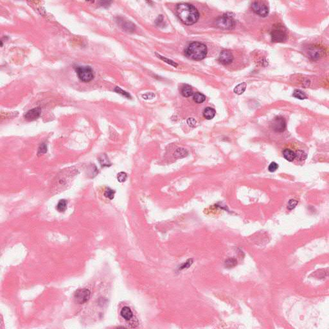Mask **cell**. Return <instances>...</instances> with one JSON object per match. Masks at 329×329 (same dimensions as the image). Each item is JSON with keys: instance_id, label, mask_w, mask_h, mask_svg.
<instances>
[{"instance_id": "cell-1", "label": "cell", "mask_w": 329, "mask_h": 329, "mask_svg": "<svg viewBox=\"0 0 329 329\" xmlns=\"http://www.w3.org/2000/svg\"><path fill=\"white\" fill-rule=\"evenodd\" d=\"M176 11L180 20L186 25L195 23L199 18V13L197 8L188 3L178 4L176 7Z\"/></svg>"}, {"instance_id": "cell-2", "label": "cell", "mask_w": 329, "mask_h": 329, "mask_svg": "<svg viewBox=\"0 0 329 329\" xmlns=\"http://www.w3.org/2000/svg\"><path fill=\"white\" fill-rule=\"evenodd\" d=\"M207 51L208 49L205 44L199 42H193L186 48L185 53L188 58L200 61L205 58Z\"/></svg>"}, {"instance_id": "cell-3", "label": "cell", "mask_w": 329, "mask_h": 329, "mask_svg": "<svg viewBox=\"0 0 329 329\" xmlns=\"http://www.w3.org/2000/svg\"><path fill=\"white\" fill-rule=\"evenodd\" d=\"M271 41L273 43H282L287 39V34L286 28L281 25H274L271 32Z\"/></svg>"}, {"instance_id": "cell-4", "label": "cell", "mask_w": 329, "mask_h": 329, "mask_svg": "<svg viewBox=\"0 0 329 329\" xmlns=\"http://www.w3.org/2000/svg\"><path fill=\"white\" fill-rule=\"evenodd\" d=\"M75 71L79 79L81 81L88 82L94 78V72L93 69L89 66H79L75 68Z\"/></svg>"}, {"instance_id": "cell-5", "label": "cell", "mask_w": 329, "mask_h": 329, "mask_svg": "<svg viewBox=\"0 0 329 329\" xmlns=\"http://www.w3.org/2000/svg\"><path fill=\"white\" fill-rule=\"evenodd\" d=\"M216 25L221 29L231 30L235 27V22L232 16L224 15L216 20Z\"/></svg>"}, {"instance_id": "cell-6", "label": "cell", "mask_w": 329, "mask_h": 329, "mask_svg": "<svg viewBox=\"0 0 329 329\" xmlns=\"http://www.w3.org/2000/svg\"><path fill=\"white\" fill-rule=\"evenodd\" d=\"M91 292L87 289H79L75 291L74 294V299L76 303L79 304H84L90 299Z\"/></svg>"}, {"instance_id": "cell-7", "label": "cell", "mask_w": 329, "mask_h": 329, "mask_svg": "<svg viewBox=\"0 0 329 329\" xmlns=\"http://www.w3.org/2000/svg\"><path fill=\"white\" fill-rule=\"evenodd\" d=\"M272 129L277 132H283L286 129V120L282 117L274 118L270 124Z\"/></svg>"}, {"instance_id": "cell-8", "label": "cell", "mask_w": 329, "mask_h": 329, "mask_svg": "<svg viewBox=\"0 0 329 329\" xmlns=\"http://www.w3.org/2000/svg\"><path fill=\"white\" fill-rule=\"evenodd\" d=\"M251 8L255 14L260 17H265L269 13V8L265 4L262 2L255 1L252 3Z\"/></svg>"}, {"instance_id": "cell-9", "label": "cell", "mask_w": 329, "mask_h": 329, "mask_svg": "<svg viewBox=\"0 0 329 329\" xmlns=\"http://www.w3.org/2000/svg\"><path fill=\"white\" fill-rule=\"evenodd\" d=\"M324 54L325 51L323 49L318 46L310 47L308 51V55L313 60H318L322 57Z\"/></svg>"}, {"instance_id": "cell-10", "label": "cell", "mask_w": 329, "mask_h": 329, "mask_svg": "<svg viewBox=\"0 0 329 329\" xmlns=\"http://www.w3.org/2000/svg\"><path fill=\"white\" fill-rule=\"evenodd\" d=\"M41 112V109L39 107L30 109L25 114V118L28 121H34L40 117Z\"/></svg>"}, {"instance_id": "cell-11", "label": "cell", "mask_w": 329, "mask_h": 329, "mask_svg": "<svg viewBox=\"0 0 329 329\" xmlns=\"http://www.w3.org/2000/svg\"><path fill=\"white\" fill-rule=\"evenodd\" d=\"M219 59L222 64H228L233 61V55L230 51L224 50L221 52Z\"/></svg>"}, {"instance_id": "cell-12", "label": "cell", "mask_w": 329, "mask_h": 329, "mask_svg": "<svg viewBox=\"0 0 329 329\" xmlns=\"http://www.w3.org/2000/svg\"><path fill=\"white\" fill-rule=\"evenodd\" d=\"M120 314L122 317L126 320V321H129L133 318V313L131 310V309L129 307H123L120 311Z\"/></svg>"}, {"instance_id": "cell-13", "label": "cell", "mask_w": 329, "mask_h": 329, "mask_svg": "<svg viewBox=\"0 0 329 329\" xmlns=\"http://www.w3.org/2000/svg\"><path fill=\"white\" fill-rule=\"evenodd\" d=\"M283 156L288 162H292L296 159V154L290 149H284L283 151Z\"/></svg>"}, {"instance_id": "cell-14", "label": "cell", "mask_w": 329, "mask_h": 329, "mask_svg": "<svg viewBox=\"0 0 329 329\" xmlns=\"http://www.w3.org/2000/svg\"><path fill=\"white\" fill-rule=\"evenodd\" d=\"M215 114L216 111L214 109L208 107V108H206L204 110L203 117L206 120H212V118H214Z\"/></svg>"}, {"instance_id": "cell-15", "label": "cell", "mask_w": 329, "mask_h": 329, "mask_svg": "<svg viewBox=\"0 0 329 329\" xmlns=\"http://www.w3.org/2000/svg\"><path fill=\"white\" fill-rule=\"evenodd\" d=\"M188 156V152L184 148L177 149L174 153V157L176 159H181L186 157Z\"/></svg>"}, {"instance_id": "cell-16", "label": "cell", "mask_w": 329, "mask_h": 329, "mask_svg": "<svg viewBox=\"0 0 329 329\" xmlns=\"http://www.w3.org/2000/svg\"><path fill=\"white\" fill-rule=\"evenodd\" d=\"M99 162L101 164V166L102 167H110L111 165V163L108 157L107 156V155L105 154H102L100 156H99Z\"/></svg>"}, {"instance_id": "cell-17", "label": "cell", "mask_w": 329, "mask_h": 329, "mask_svg": "<svg viewBox=\"0 0 329 329\" xmlns=\"http://www.w3.org/2000/svg\"><path fill=\"white\" fill-rule=\"evenodd\" d=\"M68 202L66 199H61L59 201L57 205V210L59 212H64L67 209Z\"/></svg>"}, {"instance_id": "cell-18", "label": "cell", "mask_w": 329, "mask_h": 329, "mask_svg": "<svg viewBox=\"0 0 329 329\" xmlns=\"http://www.w3.org/2000/svg\"><path fill=\"white\" fill-rule=\"evenodd\" d=\"M181 94L184 97H190L193 95L192 89L188 85H185L181 90Z\"/></svg>"}, {"instance_id": "cell-19", "label": "cell", "mask_w": 329, "mask_h": 329, "mask_svg": "<svg viewBox=\"0 0 329 329\" xmlns=\"http://www.w3.org/2000/svg\"><path fill=\"white\" fill-rule=\"evenodd\" d=\"M193 99H194V102H195V103L202 104V103H203L204 101H205L206 96H204L203 94H202V93H199V92H197V93H195V94L194 95Z\"/></svg>"}, {"instance_id": "cell-20", "label": "cell", "mask_w": 329, "mask_h": 329, "mask_svg": "<svg viewBox=\"0 0 329 329\" xmlns=\"http://www.w3.org/2000/svg\"><path fill=\"white\" fill-rule=\"evenodd\" d=\"M237 265V260L234 258H230L224 262V266L226 268H233Z\"/></svg>"}, {"instance_id": "cell-21", "label": "cell", "mask_w": 329, "mask_h": 329, "mask_svg": "<svg viewBox=\"0 0 329 329\" xmlns=\"http://www.w3.org/2000/svg\"><path fill=\"white\" fill-rule=\"evenodd\" d=\"M246 86L247 85L246 82H242L241 84H239V85H237L235 87L234 92L237 95H241L244 91H245Z\"/></svg>"}, {"instance_id": "cell-22", "label": "cell", "mask_w": 329, "mask_h": 329, "mask_svg": "<svg viewBox=\"0 0 329 329\" xmlns=\"http://www.w3.org/2000/svg\"><path fill=\"white\" fill-rule=\"evenodd\" d=\"M292 96L295 98H296V99H300V100H304L307 99V96L305 95V93L299 90H295L292 93Z\"/></svg>"}, {"instance_id": "cell-23", "label": "cell", "mask_w": 329, "mask_h": 329, "mask_svg": "<svg viewBox=\"0 0 329 329\" xmlns=\"http://www.w3.org/2000/svg\"><path fill=\"white\" fill-rule=\"evenodd\" d=\"M114 194H115V191L110 188H107L105 190L104 193V196L107 198L109 199L110 200L113 199L114 197Z\"/></svg>"}, {"instance_id": "cell-24", "label": "cell", "mask_w": 329, "mask_h": 329, "mask_svg": "<svg viewBox=\"0 0 329 329\" xmlns=\"http://www.w3.org/2000/svg\"><path fill=\"white\" fill-rule=\"evenodd\" d=\"M47 153V145L45 143H42L38 148L37 155L41 156Z\"/></svg>"}, {"instance_id": "cell-25", "label": "cell", "mask_w": 329, "mask_h": 329, "mask_svg": "<svg viewBox=\"0 0 329 329\" xmlns=\"http://www.w3.org/2000/svg\"><path fill=\"white\" fill-rule=\"evenodd\" d=\"M122 25V27L123 29H125L126 30L128 31V32H132V31L135 30V25H133L132 23H129V22H126V23H123Z\"/></svg>"}, {"instance_id": "cell-26", "label": "cell", "mask_w": 329, "mask_h": 329, "mask_svg": "<svg viewBox=\"0 0 329 329\" xmlns=\"http://www.w3.org/2000/svg\"><path fill=\"white\" fill-rule=\"evenodd\" d=\"M114 91H116L117 93H119V94H120V95H123V96L127 98V99H131V98L129 93L125 91H123L122 89H121L120 87H116L114 88Z\"/></svg>"}, {"instance_id": "cell-27", "label": "cell", "mask_w": 329, "mask_h": 329, "mask_svg": "<svg viewBox=\"0 0 329 329\" xmlns=\"http://www.w3.org/2000/svg\"><path fill=\"white\" fill-rule=\"evenodd\" d=\"M127 179V174L124 172H119L117 175V179L120 183H123L125 182Z\"/></svg>"}, {"instance_id": "cell-28", "label": "cell", "mask_w": 329, "mask_h": 329, "mask_svg": "<svg viewBox=\"0 0 329 329\" xmlns=\"http://www.w3.org/2000/svg\"><path fill=\"white\" fill-rule=\"evenodd\" d=\"M296 158L299 159L300 161H304L307 158V154L302 150H298L295 153Z\"/></svg>"}, {"instance_id": "cell-29", "label": "cell", "mask_w": 329, "mask_h": 329, "mask_svg": "<svg viewBox=\"0 0 329 329\" xmlns=\"http://www.w3.org/2000/svg\"><path fill=\"white\" fill-rule=\"evenodd\" d=\"M298 204V201L295 199H291L288 202L287 204V208L289 210H292V209H294Z\"/></svg>"}, {"instance_id": "cell-30", "label": "cell", "mask_w": 329, "mask_h": 329, "mask_svg": "<svg viewBox=\"0 0 329 329\" xmlns=\"http://www.w3.org/2000/svg\"><path fill=\"white\" fill-rule=\"evenodd\" d=\"M192 263H193V259H188L187 261L185 262V263L181 265V267L179 268V269L182 270V269H187V268H189V267L192 264Z\"/></svg>"}, {"instance_id": "cell-31", "label": "cell", "mask_w": 329, "mask_h": 329, "mask_svg": "<svg viewBox=\"0 0 329 329\" xmlns=\"http://www.w3.org/2000/svg\"><path fill=\"white\" fill-rule=\"evenodd\" d=\"M278 164L275 162H272L269 165L268 170L271 172H274L278 169Z\"/></svg>"}, {"instance_id": "cell-32", "label": "cell", "mask_w": 329, "mask_h": 329, "mask_svg": "<svg viewBox=\"0 0 329 329\" xmlns=\"http://www.w3.org/2000/svg\"><path fill=\"white\" fill-rule=\"evenodd\" d=\"M158 56H159V58H160L162 60L164 61V62H166V63H167L168 64H170V65H172V66H174V67H177V64H176V63H175V62L172 61H171V60L168 59H167V58H164V57H162V56H161V55H158Z\"/></svg>"}, {"instance_id": "cell-33", "label": "cell", "mask_w": 329, "mask_h": 329, "mask_svg": "<svg viewBox=\"0 0 329 329\" xmlns=\"http://www.w3.org/2000/svg\"><path fill=\"white\" fill-rule=\"evenodd\" d=\"M187 123L190 127H195L196 126L197 121L194 118H188L187 119Z\"/></svg>"}, {"instance_id": "cell-34", "label": "cell", "mask_w": 329, "mask_h": 329, "mask_svg": "<svg viewBox=\"0 0 329 329\" xmlns=\"http://www.w3.org/2000/svg\"><path fill=\"white\" fill-rule=\"evenodd\" d=\"M142 96H143L144 99H153L154 96H155V95L153 94V93H147L145 95H142Z\"/></svg>"}, {"instance_id": "cell-35", "label": "cell", "mask_w": 329, "mask_h": 329, "mask_svg": "<svg viewBox=\"0 0 329 329\" xmlns=\"http://www.w3.org/2000/svg\"><path fill=\"white\" fill-rule=\"evenodd\" d=\"M163 16H162V15H161V16H159L158 17V19H157L156 20V24L157 25H159L160 23H162V22H163Z\"/></svg>"}, {"instance_id": "cell-36", "label": "cell", "mask_w": 329, "mask_h": 329, "mask_svg": "<svg viewBox=\"0 0 329 329\" xmlns=\"http://www.w3.org/2000/svg\"><path fill=\"white\" fill-rule=\"evenodd\" d=\"M101 5L102 6H105V5H109V3H111V2H108V1H103V2H101Z\"/></svg>"}]
</instances>
